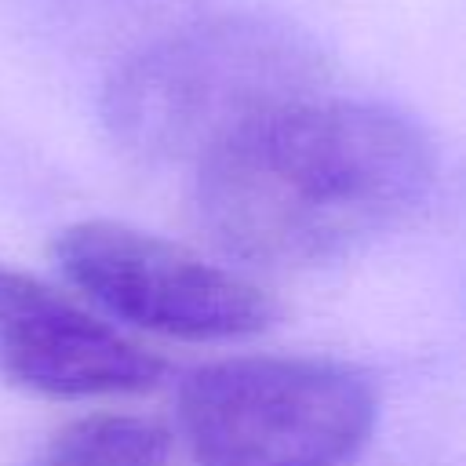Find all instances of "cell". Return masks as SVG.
Listing matches in <instances>:
<instances>
[{"label":"cell","mask_w":466,"mask_h":466,"mask_svg":"<svg viewBox=\"0 0 466 466\" xmlns=\"http://www.w3.org/2000/svg\"><path fill=\"white\" fill-rule=\"evenodd\" d=\"M430 178V138L404 113L313 95L197 160V215L237 258L313 266L400 222Z\"/></svg>","instance_id":"cell-1"},{"label":"cell","mask_w":466,"mask_h":466,"mask_svg":"<svg viewBox=\"0 0 466 466\" xmlns=\"http://www.w3.org/2000/svg\"><path fill=\"white\" fill-rule=\"evenodd\" d=\"M324 58L291 22L226 15L138 51L109 84L113 135L146 157L204 160L255 120L320 95Z\"/></svg>","instance_id":"cell-2"},{"label":"cell","mask_w":466,"mask_h":466,"mask_svg":"<svg viewBox=\"0 0 466 466\" xmlns=\"http://www.w3.org/2000/svg\"><path fill=\"white\" fill-rule=\"evenodd\" d=\"M178 415L200 466H346L375 426V393L335 360L233 357L186 379Z\"/></svg>","instance_id":"cell-3"},{"label":"cell","mask_w":466,"mask_h":466,"mask_svg":"<svg viewBox=\"0 0 466 466\" xmlns=\"http://www.w3.org/2000/svg\"><path fill=\"white\" fill-rule=\"evenodd\" d=\"M55 258L102 309L171 339H248L277 313L273 299L240 273L109 218H87L62 229Z\"/></svg>","instance_id":"cell-4"},{"label":"cell","mask_w":466,"mask_h":466,"mask_svg":"<svg viewBox=\"0 0 466 466\" xmlns=\"http://www.w3.org/2000/svg\"><path fill=\"white\" fill-rule=\"evenodd\" d=\"M0 368L47 397L142 393L164 371L153 353L18 269H0Z\"/></svg>","instance_id":"cell-5"},{"label":"cell","mask_w":466,"mask_h":466,"mask_svg":"<svg viewBox=\"0 0 466 466\" xmlns=\"http://www.w3.org/2000/svg\"><path fill=\"white\" fill-rule=\"evenodd\" d=\"M171 437L142 415H87L66 426L47 466H167Z\"/></svg>","instance_id":"cell-6"}]
</instances>
